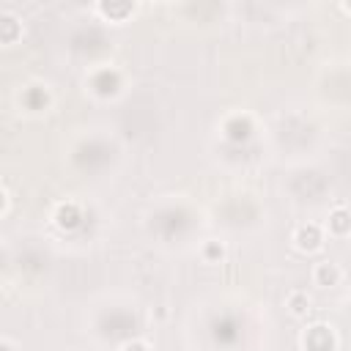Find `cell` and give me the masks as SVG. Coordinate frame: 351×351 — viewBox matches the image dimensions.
Listing matches in <instances>:
<instances>
[{
  "mask_svg": "<svg viewBox=\"0 0 351 351\" xmlns=\"http://www.w3.org/2000/svg\"><path fill=\"white\" fill-rule=\"evenodd\" d=\"M3 208H5V192L0 189V214H3Z\"/></svg>",
  "mask_w": 351,
  "mask_h": 351,
  "instance_id": "obj_14",
  "label": "cell"
},
{
  "mask_svg": "<svg viewBox=\"0 0 351 351\" xmlns=\"http://www.w3.org/2000/svg\"><path fill=\"white\" fill-rule=\"evenodd\" d=\"M222 132H225L228 140L241 143V140H247V137L252 134V121H250V115H230V118L222 123Z\"/></svg>",
  "mask_w": 351,
  "mask_h": 351,
  "instance_id": "obj_5",
  "label": "cell"
},
{
  "mask_svg": "<svg viewBox=\"0 0 351 351\" xmlns=\"http://www.w3.org/2000/svg\"><path fill=\"white\" fill-rule=\"evenodd\" d=\"M288 310L293 313V315H307L310 313V296L307 293H302V291H293V293H288Z\"/></svg>",
  "mask_w": 351,
  "mask_h": 351,
  "instance_id": "obj_10",
  "label": "cell"
},
{
  "mask_svg": "<svg viewBox=\"0 0 351 351\" xmlns=\"http://www.w3.org/2000/svg\"><path fill=\"white\" fill-rule=\"evenodd\" d=\"M90 90L96 93V96H115L118 90H121V77H118V71H112V69H101V71H96L93 77H90Z\"/></svg>",
  "mask_w": 351,
  "mask_h": 351,
  "instance_id": "obj_3",
  "label": "cell"
},
{
  "mask_svg": "<svg viewBox=\"0 0 351 351\" xmlns=\"http://www.w3.org/2000/svg\"><path fill=\"white\" fill-rule=\"evenodd\" d=\"M121 351H148V346L143 340H129V343L121 346Z\"/></svg>",
  "mask_w": 351,
  "mask_h": 351,
  "instance_id": "obj_12",
  "label": "cell"
},
{
  "mask_svg": "<svg viewBox=\"0 0 351 351\" xmlns=\"http://www.w3.org/2000/svg\"><path fill=\"white\" fill-rule=\"evenodd\" d=\"M302 343H304V351H332L335 348V332L324 324H315L304 332Z\"/></svg>",
  "mask_w": 351,
  "mask_h": 351,
  "instance_id": "obj_1",
  "label": "cell"
},
{
  "mask_svg": "<svg viewBox=\"0 0 351 351\" xmlns=\"http://www.w3.org/2000/svg\"><path fill=\"white\" fill-rule=\"evenodd\" d=\"M321 241H324V230H321V225H315V222H304V225H299L296 233H293V244H296V250H302V252H315V250L321 247Z\"/></svg>",
  "mask_w": 351,
  "mask_h": 351,
  "instance_id": "obj_2",
  "label": "cell"
},
{
  "mask_svg": "<svg viewBox=\"0 0 351 351\" xmlns=\"http://www.w3.org/2000/svg\"><path fill=\"white\" fill-rule=\"evenodd\" d=\"M348 230H351V217H348V211H346L343 206H337L335 211H329V233L346 236Z\"/></svg>",
  "mask_w": 351,
  "mask_h": 351,
  "instance_id": "obj_9",
  "label": "cell"
},
{
  "mask_svg": "<svg viewBox=\"0 0 351 351\" xmlns=\"http://www.w3.org/2000/svg\"><path fill=\"white\" fill-rule=\"evenodd\" d=\"M96 11L104 14L110 22H123L134 11V3H99Z\"/></svg>",
  "mask_w": 351,
  "mask_h": 351,
  "instance_id": "obj_7",
  "label": "cell"
},
{
  "mask_svg": "<svg viewBox=\"0 0 351 351\" xmlns=\"http://www.w3.org/2000/svg\"><path fill=\"white\" fill-rule=\"evenodd\" d=\"M52 219H55V225L60 230H74V228L82 225V211H80V206L74 200H66V203H60L55 208V217Z\"/></svg>",
  "mask_w": 351,
  "mask_h": 351,
  "instance_id": "obj_4",
  "label": "cell"
},
{
  "mask_svg": "<svg viewBox=\"0 0 351 351\" xmlns=\"http://www.w3.org/2000/svg\"><path fill=\"white\" fill-rule=\"evenodd\" d=\"M313 277H315V282H318L321 288H332V285H337V282H340V269H337L335 263L324 261V263H318V266H315Z\"/></svg>",
  "mask_w": 351,
  "mask_h": 351,
  "instance_id": "obj_8",
  "label": "cell"
},
{
  "mask_svg": "<svg viewBox=\"0 0 351 351\" xmlns=\"http://www.w3.org/2000/svg\"><path fill=\"white\" fill-rule=\"evenodd\" d=\"M0 351H14V346L8 340H0Z\"/></svg>",
  "mask_w": 351,
  "mask_h": 351,
  "instance_id": "obj_13",
  "label": "cell"
},
{
  "mask_svg": "<svg viewBox=\"0 0 351 351\" xmlns=\"http://www.w3.org/2000/svg\"><path fill=\"white\" fill-rule=\"evenodd\" d=\"M22 36V25L14 14H0V44H14Z\"/></svg>",
  "mask_w": 351,
  "mask_h": 351,
  "instance_id": "obj_6",
  "label": "cell"
},
{
  "mask_svg": "<svg viewBox=\"0 0 351 351\" xmlns=\"http://www.w3.org/2000/svg\"><path fill=\"white\" fill-rule=\"evenodd\" d=\"M200 252H203V258H206L208 263H219V261L225 258V247H222V241H206Z\"/></svg>",
  "mask_w": 351,
  "mask_h": 351,
  "instance_id": "obj_11",
  "label": "cell"
}]
</instances>
